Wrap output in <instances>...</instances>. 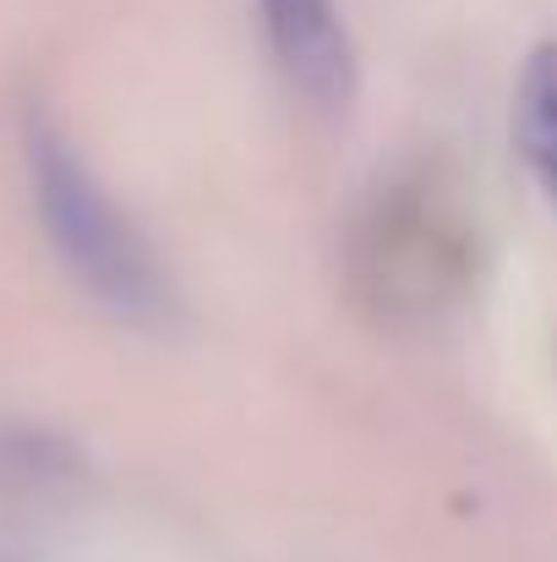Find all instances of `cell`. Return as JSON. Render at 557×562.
<instances>
[{
  "mask_svg": "<svg viewBox=\"0 0 557 562\" xmlns=\"http://www.w3.org/2000/svg\"><path fill=\"white\" fill-rule=\"evenodd\" d=\"M514 137L520 154L536 176V187L557 213V38L536 44L525 71H520V93H514Z\"/></svg>",
  "mask_w": 557,
  "mask_h": 562,
  "instance_id": "3957f363",
  "label": "cell"
},
{
  "mask_svg": "<svg viewBox=\"0 0 557 562\" xmlns=\"http://www.w3.org/2000/svg\"><path fill=\"white\" fill-rule=\"evenodd\" d=\"M27 170L38 218L66 257V268L121 317L132 323H159L170 312V279L148 240L132 229V218L104 196V187L88 176V165L55 137L49 126L27 132Z\"/></svg>",
  "mask_w": 557,
  "mask_h": 562,
  "instance_id": "6da1fadb",
  "label": "cell"
},
{
  "mask_svg": "<svg viewBox=\"0 0 557 562\" xmlns=\"http://www.w3.org/2000/svg\"><path fill=\"white\" fill-rule=\"evenodd\" d=\"M263 22H268V44H274L290 88H301L312 104L350 99L356 55H350V33H345L334 0H263Z\"/></svg>",
  "mask_w": 557,
  "mask_h": 562,
  "instance_id": "7a4b0ae2",
  "label": "cell"
}]
</instances>
